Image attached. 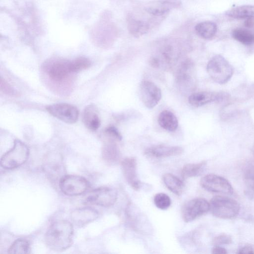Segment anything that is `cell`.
I'll list each match as a JSON object with an SVG mask.
<instances>
[{
    "mask_svg": "<svg viewBox=\"0 0 254 254\" xmlns=\"http://www.w3.org/2000/svg\"><path fill=\"white\" fill-rule=\"evenodd\" d=\"M73 236L72 224L67 220H59L48 229L45 236V243L51 250L62 251L71 246Z\"/></svg>",
    "mask_w": 254,
    "mask_h": 254,
    "instance_id": "1",
    "label": "cell"
},
{
    "mask_svg": "<svg viewBox=\"0 0 254 254\" xmlns=\"http://www.w3.org/2000/svg\"><path fill=\"white\" fill-rule=\"evenodd\" d=\"M29 155L28 146L21 140L16 139L12 147L1 158L0 165L7 170L15 169L25 163Z\"/></svg>",
    "mask_w": 254,
    "mask_h": 254,
    "instance_id": "2",
    "label": "cell"
},
{
    "mask_svg": "<svg viewBox=\"0 0 254 254\" xmlns=\"http://www.w3.org/2000/svg\"><path fill=\"white\" fill-rule=\"evenodd\" d=\"M206 68L211 79L219 84L226 83L234 73L232 65L220 55L212 57L208 62Z\"/></svg>",
    "mask_w": 254,
    "mask_h": 254,
    "instance_id": "3",
    "label": "cell"
},
{
    "mask_svg": "<svg viewBox=\"0 0 254 254\" xmlns=\"http://www.w3.org/2000/svg\"><path fill=\"white\" fill-rule=\"evenodd\" d=\"M209 206V210L214 216L223 219L234 218L240 211V205L237 201L224 196L213 197Z\"/></svg>",
    "mask_w": 254,
    "mask_h": 254,
    "instance_id": "4",
    "label": "cell"
},
{
    "mask_svg": "<svg viewBox=\"0 0 254 254\" xmlns=\"http://www.w3.org/2000/svg\"><path fill=\"white\" fill-rule=\"evenodd\" d=\"M89 182L84 177L74 175H64L59 181V187L65 195L76 196L86 192Z\"/></svg>",
    "mask_w": 254,
    "mask_h": 254,
    "instance_id": "5",
    "label": "cell"
},
{
    "mask_svg": "<svg viewBox=\"0 0 254 254\" xmlns=\"http://www.w3.org/2000/svg\"><path fill=\"white\" fill-rule=\"evenodd\" d=\"M117 196L118 193L115 190L109 187H101L89 192L85 198L84 203L109 207L116 202Z\"/></svg>",
    "mask_w": 254,
    "mask_h": 254,
    "instance_id": "6",
    "label": "cell"
},
{
    "mask_svg": "<svg viewBox=\"0 0 254 254\" xmlns=\"http://www.w3.org/2000/svg\"><path fill=\"white\" fill-rule=\"evenodd\" d=\"M200 184L204 189L210 192L229 194L233 192V187L229 182L215 174L205 175L201 178Z\"/></svg>",
    "mask_w": 254,
    "mask_h": 254,
    "instance_id": "7",
    "label": "cell"
},
{
    "mask_svg": "<svg viewBox=\"0 0 254 254\" xmlns=\"http://www.w3.org/2000/svg\"><path fill=\"white\" fill-rule=\"evenodd\" d=\"M46 110L53 116L68 124H74L78 118L77 108L67 103H57L47 106Z\"/></svg>",
    "mask_w": 254,
    "mask_h": 254,
    "instance_id": "8",
    "label": "cell"
},
{
    "mask_svg": "<svg viewBox=\"0 0 254 254\" xmlns=\"http://www.w3.org/2000/svg\"><path fill=\"white\" fill-rule=\"evenodd\" d=\"M209 209V203L206 199L194 198L189 201L183 207V219L186 222H190L206 213Z\"/></svg>",
    "mask_w": 254,
    "mask_h": 254,
    "instance_id": "9",
    "label": "cell"
},
{
    "mask_svg": "<svg viewBox=\"0 0 254 254\" xmlns=\"http://www.w3.org/2000/svg\"><path fill=\"white\" fill-rule=\"evenodd\" d=\"M126 214L128 223L135 230L141 233H149L151 231L150 223L145 215L132 203L128 205Z\"/></svg>",
    "mask_w": 254,
    "mask_h": 254,
    "instance_id": "10",
    "label": "cell"
},
{
    "mask_svg": "<svg viewBox=\"0 0 254 254\" xmlns=\"http://www.w3.org/2000/svg\"><path fill=\"white\" fill-rule=\"evenodd\" d=\"M139 94L144 105L148 109L155 107L161 98L160 89L153 82L143 80L139 86Z\"/></svg>",
    "mask_w": 254,
    "mask_h": 254,
    "instance_id": "11",
    "label": "cell"
},
{
    "mask_svg": "<svg viewBox=\"0 0 254 254\" xmlns=\"http://www.w3.org/2000/svg\"><path fill=\"white\" fill-rule=\"evenodd\" d=\"M121 164L124 177L127 183L134 190H139L141 186L137 177L136 159L134 157H127L122 161Z\"/></svg>",
    "mask_w": 254,
    "mask_h": 254,
    "instance_id": "12",
    "label": "cell"
},
{
    "mask_svg": "<svg viewBox=\"0 0 254 254\" xmlns=\"http://www.w3.org/2000/svg\"><path fill=\"white\" fill-rule=\"evenodd\" d=\"M99 213L94 208L85 207L76 209L71 213L72 221L78 226H83L96 220Z\"/></svg>",
    "mask_w": 254,
    "mask_h": 254,
    "instance_id": "13",
    "label": "cell"
},
{
    "mask_svg": "<svg viewBox=\"0 0 254 254\" xmlns=\"http://www.w3.org/2000/svg\"><path fill=\"white\" fill-rule=\"evenodd\" d=\"M183 151V148L180 146L158 145L147 148L145 154L150 157L160 158L179 155Z\"/></svg>",
    "mask_w": 254,
    "mask_h": 254,
    "instance_id": "14",
    "label": "cell"
},
{
    "mask_svg": "<svg viewBox=\"0 0 254 254\" xmlns=\"http://www.w3.org/2000/svg\"><path fill=\"white\" fill-rule=\"evenodd\" d=\"M69 61H60L52 64L47 72L51 79L61 81L65 79L71 73Z\"/></svg>",
    "mask_w": 254,
    "mask_h": 254,
    "instance_id": "15",
    "label": "cell"
},
{
    "mask_svg": "<svg viewBox=\"0 0 254 254\" xmlns=\"http://www.w3.org/2000/svg\"><path fill=\"white\" fill-rule=\"evenodd\" d=\"M82 120L86 127L91 130L95 131L100 127V120L94 105H89L84 109Z\"/></svg>",
    "mask_w": 254,
    "mask_h": 254,
    "instance_id": "16",
    "label": "cell"
},
{
    "mask_svg": "<svg viewBox=\"0 0 254 254\" xmlns=\"http://www.w3.org/2000/svg\"><path fill=\"white\" fill-rule=\"evenodd\" d=\"M221 98L219 94L201 91L191 94L189 97V103L194 107H200L210 102L218 100Z\"/></svg>",
    "mask_w": 254,
    "mask_h": 254,
    "instance_id": "17",
    "label": "cell"
},
{
    "mask_svg": "<svg viewBox=\"0 0 254 254\" xmlns=\"http://www.w3.org/2000/svg\"><path fill=\"white\" fill-rule=\"evenodd\" d=\"M102 157L104 161L110 165L119 162L121 153L116 144L110 141L105 144L102 149Z\"/></svg>",
    "mask_w": 254,
    "mask_h": 254,
    "instance_id": "18",
    "label": "cell"
},
{
    "mask_svg": "<svg viewBox=\"0 0 254 254\" xmlns=\"http://www.w3.org/2000/svg\"><path fill=\"white\" fill-rule=\"evenodd\" d=\"M158 123L161 127L170 131L176 130L178 127V121L175 115L168 110H164L159 115Z\"/></svg>",
    "mask_w": 254,
    "mask_h": 254,
    "instance_id": "19",
    "label": "cell"
},
{
    "mask_svg": "<svg viewBox=\"0 0 254 254\" xmlns=\"http://www.w3.org/2000/svg\"><path fill=\"white\" fill-rule=\"evenodd\" d=\"M44 168L47 174L51 179L58 180L60 181L64 176L63 164L60 160L48 161Z\"/></svg>",
    "mask_w": 254,
    "mask_h": 254,
    "instance_id": "20",
    "label": "cell"
},
{
    "mask_svg": "<svg viewBox=\"0 0 254 254\" xmlns=\"http://www.w3.org/2000/svg\"><path fill=\"white\" fill-rule=\"evenodd\" d=\"M163 180L165 186L176 195H181L184 190V182L173 174L167 173L163 175Z\"/></svg>",
    "mask_w": 254,
    "mask_h": 254,
    "instance_id": "21",
    "label": "cell"
},
{
    "mask_svg": "<svg viewBox=\"0 0 254 254\" xmlns=\"http://www.w3.org/2000/svg\"><path fill=\"white\" fill-rule=\"evenodd\" d=\"M226 14L234 18H254V6L245 5L229 9Z\"/></svg>",
    "mask_w": 254,
    "mask_h": 254,
    "instance_id": "22",
    "label": "cell"
},
{
    "mask_svg": "<svg viewBox=\"0 0 254 254\" xmlns=\"http://www.w3.org/2000/svg\"><path fill=\"white\" fill-rule=\"evenodd\" d=\"M195 30L200 37L203 39H209L212 38L217 31V26L213 22L206 21L198 23Z\"/></svg>",
    "mask_w": 254,
    "mask_h": 254,
    "instance_id": "23",
    "label": "cell"
},
{
    "mask_svg": "<svg viewBox=\"0 0 254 254\" xmlns=\"http://www.w3.org/2000/svg\"><path fill=\"white\" fill-rule=\"evenodd\" d=\"M206 166L205 161L186 164L182 169V176L185 179L198 176L204 171Z\"/></svg>",
    "mask_w": 254,
    "mask_h": 254,
    "instance_id": "24",
    "label": "cell"
},
{
    "mask_svg": "<svg viewBox=\"0 0 254 254\" xmlns=\"http://www.w3.org/2000/svg\"><path fill=\"white\" fill-rule=\"evenodd\" d=\"M129 33L136 37L146 34L149 30V26L145 22L135 19H130L127 24Z\"/></svg>",
    "mask_w": 254,
    "mask_h": 254,
    "instance_id": "25",
    "label": "cell"
},
{
    "mask_svg": "<svg viewBox=\"0 0 254 254\" xmlns=\"http://www.w3.org/2000/svg\"><path fill=\"white\" fill-rule=\"evenodd\" d=\"M192 65L191 62L189 60L185 61L181 65L177 77V80L181 85L188 86L190 84L192 79L190 70Z\"/></svg>",
    "mask_w": 254,
    "mask_h": 254,
    "instance_id": "26",
    "label": "cell"
},
{
    "mask_svg": "<svg viewBox=\"0 0 254 254\" xmlns=\"http://www.w3.org/2000/svg\"><path fill=\"white\" fill-rule=\"evenodd\" d=\"M7 253L12 254H25L30 253L29 242L24 239L14 241L8 249Z\"/></svg>",
    "mask_w": 254,
    "mask_h": 254,
    "instance_id": "27",
    "label": "cell"
},
{
    "mask_svg": "<svg viewBox=\"0 0 254 254\" xmlns=\"http://www.w3.org/2000/svg\"><path fill=\"white\" fill-rule=\"evenodd\" d=\"M233 37L236 40L245 45H251L254 43V34L250 31L237 29L233 31Z\"/></svg>",
    "mask_w": 254,
    "mask_h": 254,
    "instance_id": "28",
    "label": "cell"
},
{
    "mask_svg": "<svg viewBox=\"0 0 254 254\" xmlns=\"http://www.w3.org/2000/svg\"><path fill=\"white\" fill-rule=\"evenodd\" d=\"M90 65V61L84 57L77 58L69 62L71 72H78L88 68Z\"/></svg>",
    "mask_w": 254,
    "mask_h": 254,
    "instance_id": "29",
    "label": "cell"
},
{
    "mask_svg": "<svg viewBox=\"0 0 254 254\" xmlns=\"http://www.w3.org/2000/svg\"><path fill=\"white\" fill-rule=\"evenodd\" d=\"M245 182L248 189L254 191V161L249 163L244 171Z\"/></svg>",
    "mask_w": 254,
    "mask_h": 254,
    "instance_id": "30",
    "label": "cell"
},
{
    "mask_svg": "<svg viewBox=\"0 0 254 254\" xmlns=\"http://www.w3.org/2000/svg\"><path fill=\"white\" fill-rule=\"evenodd\" d=\"M154 202L158 208L165 210L168 208L171 203L170 197L164 193H158L154 197Z\"/></svg>",
    "mask_w": 254,
    "mask_h": 254,
    "instance_id": "31",
    "label": "cell"
},
{
    "mask_svg": "<svg viewBox=\"0 0 254 254\" xmlns=\"http://www.w3.org/2000/svg\"><path fill=\"white\" fill-rule=\"evenodd\" d=\"M232 241V238L229 235L221 234L214 238L213 244L214 246H221L230 244Z\"/></svg>",
    "mask_w": 254,
    "mask_h": 254,
    "instance_id": "32",
    "label": "cell"
},
{
    "mask_svg": "<svg viewBox=\"0 0 254 254\" xmlns=\"http://www.w3.org/2000/svg\"><path fill=\"white\" fill-rule=\"evenodd\" d=\"M0 89L5 94L16 96L18 93L4 79L0 78Z\"/></svg>",
    "mask_w": 254,
    "mask_h": 254,
    "instance_id": "33",
    "label": "cell"
},
{
    "mask_svg": "<svg viewBox=\"0 0 254 254\" xmlns=\"http://www.w3.org/2000/svg\"><path fill=\"white\" fill-rule=\"evenodd\" d=\"M105 132L113 139L120 141L122 139V136L118 129L114 126H110L105 130Z\"/></svg>",
    "mask_w": 254,
    "mask_h": 254,
    "instance_id": "34",
    "label": "cell"
},
{
    "mask_svg": "<svg viewBox=\"0 0 254 254\" xmlns=\"http://www.w3.org/2000/svg\"><path fill=\"white\" fill-rule=\"evenodd\" d=\"M238 254H254V248L250 245H246L240 248L237 252Z\"/></svg>",
    "mask_w": 254,
    "mask_h": 254,
    "instance_id": "35",
    "label": "cell"
},
{
    "mask_svg": "<svg viewBox=\"0 0 254 254\" xmlns=\"http://www.w3.org/2000/svg\"><path fill=\"white\" fill-rule=\"evenodd\" d=\"M212 253L215 254H226V250L220 246H214L212 250Z\"/></svg>",
    "mask_w": 254,
    "mask_h": 254,
    "instance_id": "36",
    "label": "cell"
},
{
    "mask_svg": "<svg viewBox=\"0 0 254 254\" xmlns=\"http://www.w3.org/2000/svg\"><path fill=\"white\" fill-rule=\"evenodd\" d=\"M244 24L247 27H253L254 26V20L253 18H247L245 20Z\"/></svg>",
    "mask_w": 254,
    "mask_h": 254,
    "instance_id": "37",
    "label": "cell"
},
{
    "mask_svg": "<svg viewBox=\"0 0 254 254\" xmlns=\"http://www.w3.org/2000/svg\"></svg>",
    "mask_w": 254,
    "mask_h": 254,
    "instance_id": "38",
    "label": "cell"
}]
</instances>
